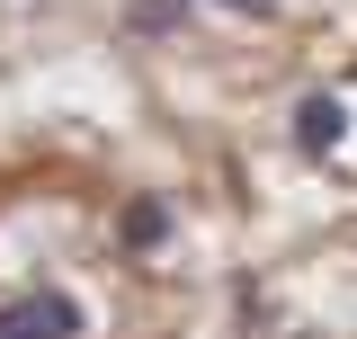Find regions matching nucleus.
I'll list each match as a JSON object with an SVG mask.
<instances>
[{
	"mask_svg": "<svg viewBox=\"0 0 357 339\" xmlns=\"http://www.w3.org/2000/svg\"><path fill=\"white\" fill-rule=\"evenodd\" d=\"M81 331H89V312L63 286H27V295L0 303V339H81Z\"/></svg>",
	"mask_w": 357,
	"mask_h": 339,
	"instance_id": "1",
	"label": "nucleus"
},
{
	"mask_svg": "<svg viewBox=\"0 0 357 339\" xmlns=\"http://www.w3.org/2000/svg\"><path fill=\"white\" fill-rule=\"evenodd\" d=\"M340 134H349V107H340L331 89H312L304 107H295V143H304L312 161H321V152H340Z\"/></svg>",
	"mask_w": 357,
	"mask_h": 339,
	"instance_id": "2",
	"label": "nucleus"
},
{
	"mask_svg": "<svg viewBox=\"0 0 357 339\" xmlns=\"http://www.w3.org/2000/svg\"><path fill=\"white\" fill-rule=\"evenodd\" d=\"M215 9H232V18H277V0H215Z\"/></svg>",
	"mask_w": 357,
	"mask_h": 339,
	"instance_id": "5",
	"label": "nucleus"
},
{
	"mask_svg": "<svg viewBox=\"0 0 357 339\" xmlns=\"http://www.w3.org/2000/svg\"><path fill=\"white\" fill-rule=\"evenodd\" d=\"M116 241H126V250H161V241H170V206H161V197H126V206H116Z\"/></svg>",
	"mask_w": 357,
	"mask_h": 339,
	"instance_id": "3",
	"label": "nucleus"
},
{
	"mask_svg": "<svg viewBox=\"0 0 357 339\" xmlns=\"http://www.w3.org/2000/svg\"><path fill=\"white\" fill-rule=\"evenodd\" d=\"M126 27L134 36H178L188 27V0H126Z\"/></svg>",
	"mask_w": 357,
	"mask_h": 339,
	"instance_id": "4",
	"label": "nucleus"
}]
</instances>
